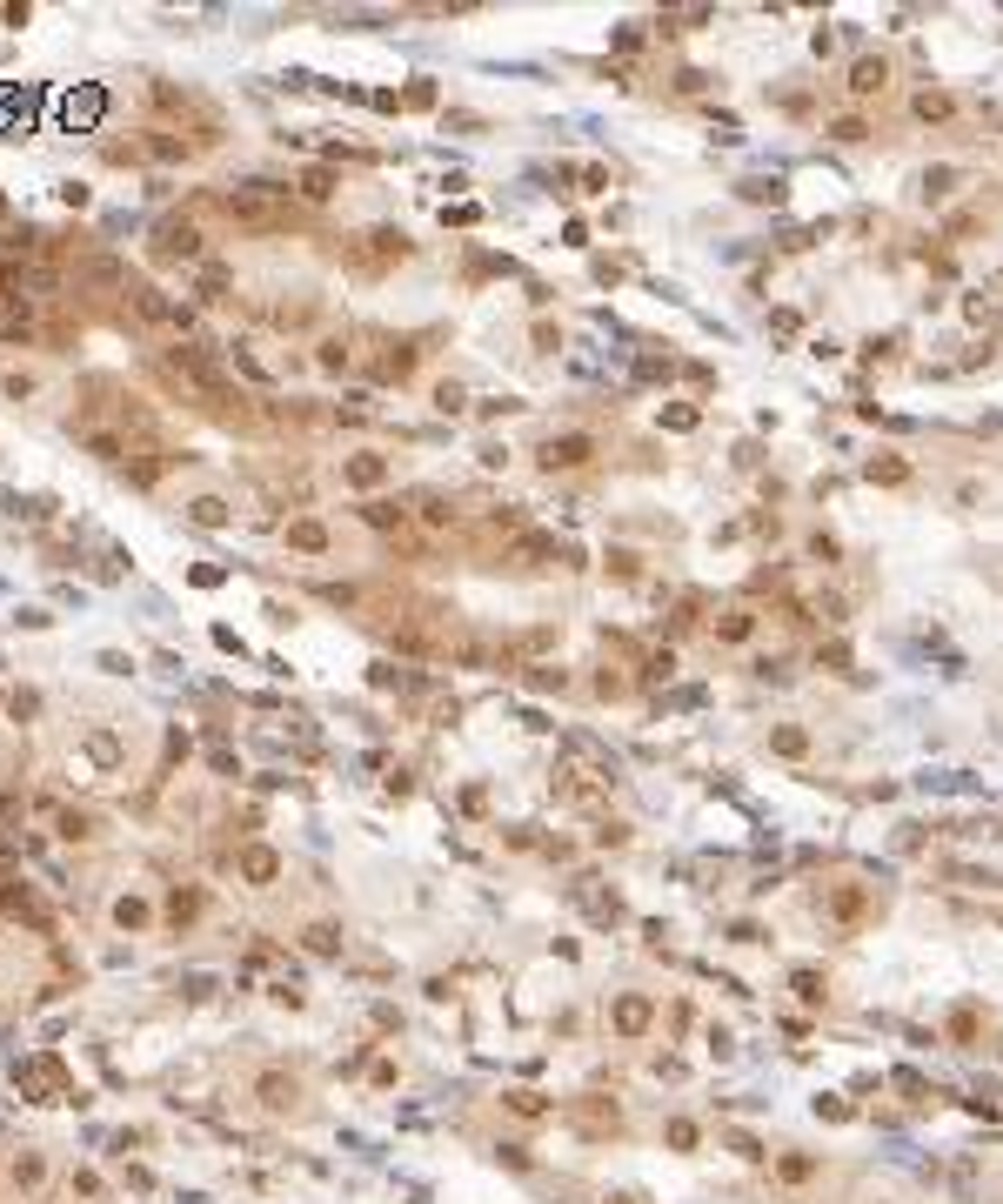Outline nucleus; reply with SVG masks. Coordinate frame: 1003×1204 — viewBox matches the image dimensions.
<instances>
[{
    "label": "nucleus",
    "mask_w": 1003,
    "mask_h": 1204,
    "mask_svg": "<svg viewBox=\"0 0 1003 1204\" xmlns=\"http://www.w3.org/2000/svg\"><path fill=\"white\" fill-rule=\"evenodd\" d=\"M348 482H362V489H369V482H381V462H375V455H362V462H348Z\"/></svg>",
    "instance_id": "5"
},
{
    "label": "nucleus",
    "mask_w": 1003,
    "mask_h": 1204,
    "mask_svg": "<svg viewBox=\"0 0 1003 1204\" xmlns=\"http://www.w3.org/2000/svg\"><path fill=\"white\" fill-rule=\"evenodd\" d=\"M582 455H589V442H582V435H569V442H549V469H576V462H582Z\"/></svg>",
    "instance_id": "4"
},
{
    "label": "nucleus",
    "mask_w": 1003,
    "mask_h": 1204,
    "mask_svg": "<svg viewBox=\"0 0 1003 1204\" xmlns=\"http://www.w3.org/2000/svg\"><path fill=\"white\" fill-rule=\"evenodd\" d=\"M194 523L215 528V523H222V502H215V495H201V502H194Z\"/></svg>",
    "instance_id": "6"
},
{
    "label": "nucleus",
    "mask_w": 1003,
    "mask_h": 1204,
    "mask_svg": "<svg viewBox=\"0 0 1003 1204\" xmlns=\"http://www.w3.org/2000/svg\"><path fill=\"white\" fill-rule=\"evenodd\" d=\"M175 369H181L194 388H208V395H222V369L201 355V348H175Z\"/></svg>",
    "instance_id": "2"
},
{
    "label": "nucleus",
    "mask_w": 1003,
    "mask_h": 1204,
    "mask_svg": "<svg viewBox=\"0 0 1003 1204\" xmlns=\"http://www.w3.org/2000/svg\"><path fill=\"white\" fill-rule=\"evenodd\" d=\"M154 248H161L168 262H175V255H181V262H194V255H201V234H194L187 222H168L161 234H154Z\"/></svg>",
    "instance_id": "3"
},
{
    "label": "nucleus",
    "mask_w": 1003,
    "mask_h": 1204,
    "mask_svg": "<svg viewBox=\"0 0 1003 1204\" xmlns=\"http://www.w3.org/2000/svg\"><path fill=\"white\" fill-rule=\"evenodd\" d=\"M227 215L248 222V227H268L275 215H281V194H275V188H241V194H227Z\"/></svg>",
    "instance_id": "1"
}]
</instances>
